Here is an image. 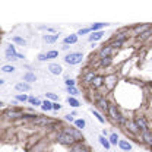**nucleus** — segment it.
Returning <instances> with one entry per match:
<instances>
[{
	"instance_id": "nucleus-1",
	"label": "nucleus",
	"mask_w": 152,
	"mask_h": 152,
	"mask_svg": "<svg viewBox=\"0 0 152 152\" xmlns=\"http://www.w3.org/2000/svg\"><path fill=\"white\" fill-rule=\"evenodd\" d=\"M83 59V56L80 54V53H70L69 56H66V63H69V64H77V63H80Z\"/></svg>"
},
{
	"instance_id": "nucleus-2",
	"label": "nucleus",
	"mask_w": 152,
	"mask_h": 152,
	"mask_svg": "<svg viewBox=\"0 0 152 152\" xmlns=\"http://www.w3.org/2000/svg\"><path fill=\"white\" fill-rule=\"evenodd\" d=\"M57 140H59L60 143H63V145H72V143L75 142V139L70 136V135H67L66 132H61V133H59Z\"/></svg>"
},
{
	"instance_id": "nucleus-3",
	"label": "nucleus",
	"mask_w": 152,
	"mask_h": 152,
	"mask_svg": "<svg viewBox=\"0 0 152 152\" xmlns=\"http://www.w3.org/2000/svg\"><path fill=\"white\" fill-rule=\"evenodd\" d=\"M108 113H110V116L114 119V120H117V122H124V119H123L122 116L119 114V111H117V108H116V105H110V108H108Z\"/></svg>"
},
{
	"instance_id": "nucleus-4",
	"label": "nucleus",
	"mask_w": 152,
	"mask_h": 152,
	"mask_svg": "<svg viewBox=\"0 0 152 152\" xmlns=\"http://www.w3.org/2000/svg\"><path fill=\"white\" fill-rule=\"evenodd\" d=\"M34 124L35 126H48V124H51V120L50 119H47V117H37V119H34Z\"/></svg>"
},
{
	"instance_id": "nucleus-5",
	"label": "nucleus",
	"mask_w": 152,
	"mask_h": 152,
	"mask_svg": "<svg viewBox=\"0 0 152 152\" xmlns=\"http://www.w3.org/2000/svg\"><path fill=\"white\" fill-rule=\"evenodd\" d=\"M6 57H7L9 60H12V59H15V57H18V59H22V56H21V54H16L15 48H13L12 46L7 47V50H6Z\"/></svg>"
},
{
	"instance_id": "nucleus-6",
	"label": "nucleus",
	"mask_w": 152,
	"mask_h": 152,
	"mask_svg": "<svg viewBox=\"0 0 152 152\" xmlns=\"http://www.w3.org/2000/svg\"><path fill=\"white\" fill-rule=\"evenodd\" d=\"M113 51H114V47L108 46V47H104V48L101 50V53H100V54H101V57H102V59H108V56H110Z\"/></svg>"
},
{
	"instance_id": "nucleus-7",
	"label": "nucleus",
	"mask_w": 152,
	"mask_h": 152,
	"mask_svg": "<svg viewBox=\"0 0 152 152\" xmlns=\"http://www.w3.org/2000/svg\"><path fill=\"white\" fill-rule=\"evenodd\" d=\"M136 124H137V127H139V129H142L143 132H146V130H148V126H146V122H145V119H143V117H139V119L136 120Z\"/></svg>"
},
{
	"instance_id": "nucleus-8",
	"label": "nucleus",
	"mask_w": 152,
	"mask_h": 152,
	"mask_svg": "<svg viewBox=\"0 0 152 152\" xmlns=\"http://www.w3.org/2000/svg\"><path fill=\"white\" fill-rule=\"evenodd\" d=\"M48 69H50V72H51L53 75H60L61 73V67L59 64H54V63H53V64L48 66Z\"/></svg>"
},
{
	"instance_id": "nucleus-9",
	"label": "nucleus",
	"mask_w": 152,
	"mask_h": 152,
	"mask_svg": "<svg viewBox=\"0 0 152 152\" xmlns=\"http://www.w3.org/2000/svg\"><path fill=\"white\" fill-rule=\"evenodd\" d=\"M64 132H66L67 135H70V136L73 137L75 140H76V139H80V133H79L77 130H75V129H66Z\"/></svg>"
},
{
	"instance_id": "nucleus-10",
	"label": "nucleus",
	"mask_w": 152,
	"mask_h": 152,
	"mask_svg": "<svg viewBox=\"0 0 152 152\" xmlns=\"http://www.w3.org/2000/svg\"><path fill=\"white\" fill-rule=\"evenodd\" d=\"M72 152H89V151H88L86 146H83L82 143H79V145H75V146L72 148Z\"/></svg>"
},
{
	"instance_id": "nucleus-11",
	"label": "nucleus",
	"mask_w": 152,
	"mask_h": 152,
	"mask_svg": "<svg viewBox=\"0 0 152 152\" xmlns=\"http://www.w3.org/2000/svg\"><path fill=\"white\" fill-rule=\"evenodd\" d=\"M149 29V25H139L135 28V34H142V32H145L146 34V31Z\"/></svg>"
},
{
	"instance_id": "nucleus-12",
	"label": "nucleus",
	"mask_w": 152,
	"mask_h": 152,
	"mask_svg": "<svg viewBox=\"0 0 152 152\" xmlns=\"http://www.w3.org/2000/svg\"><path fill=\"white\" fill-rule=\"evenodd\" d=\"M119 145H120V148L124 149V151H130V149H132V145H130L129 142H126V140H119Z\"/></svg>"
},
{
	"instance_id": "nucleus-13",
	"label": "nucleus",
	"mask_w": 152,
	"mask_h": 152,
	"mask_svg": "<svg viewBox=\"0 0 152 152\" xmlns=\"http://www.w3.org/2000/svg\"><path fill=\"white\" fill-rule=\"evenodd\" d=\"M98 107H100L101 110H104V111H108V108H110V105L107 104L105 100H98Z\"/></svg>"
},
{
	"instance_id": "nucleus-14",
	"label": "nucleus",
	"mask_w": 152,
	"mask_h": 152,
	"mask_svg": "<svg viewBox=\"0 0 152 152\" xmlns=\"http://www.w3.org/2000/svg\"><path fill=\"white\" fill-rule=\"evenodd\" d=\"M6 116H7L9 119H16V117H21V113H18L15 110H10V111L6 113Z\"/></svg>"
},
{
	"instance_id": "nucleus-15",
	"label": "nucleus",
	"mask_w": 152,
	"mask_h": 152,
	"mask_svg": "<svg viewBox=\"0 0 152 152\" xmlns=\"http://www.w3.org/2000/svg\"><path fill=\"white\" fill-rule=\"evenodd\" d=\"M76 41H77V35H70V37H67V38L64 40L66 44H75Z\"/></svg>"
},
{
	"instance_id": "nucleus-16",
	"label": "nucleus",
	"mask_w": 152,
	"mask_h": 152,
	"mask_svg": "<svg viewBox=\"0 0 152 152\" xmlns=\"http://www.w3.org/2000/svg\"><path fill=\"white\" fill-rule=\"evenodd\" d=\"M101 37H102V32L98 31V32H94V34H92L91 37H89V40H91V41H97V40H100Z\"/></svg>"
},
{
	"instance_id": "nucleus-17",
	"label": "nucleus",
	"mask_w": 152,
	"mask_h": 152,
	"mask_svg": "<svg viewBox=\"0 0 152 152\" xmlns=\"http://www.w3.org/2000/svg\"><path fill=\"white\" fill-rule=\"evenodd\" d=\"M57 38H59V35H46L44 37V41L46 43H54Z\"/></svg>"
},
{
	"instance_id": "nucleus-18",
	"label": "nucleus",
	"mask_w": 152,
	"mask_h": 152,
	"mask_svg": "<svg viewBox=\"0 0 152 152\" xmlns=\"http://www.w3.org/2000/svg\"><path fill=\"white\" fill-rule=\"evenodd\" d=\"M92 85L95 86V88H98V86H101L102 85V77H100V76H97L94 80H92Z\"/></svg>"
},
{
	"instance_id": "nucleus-19",
	"label": "nucleus",
	"mask_w": 152,
	"mask_h": 152,
	"mask_svg": "<svg viewBox=\"0 0 152 152\" xmlns=\"http://www.w3.org/2000/svg\"><path fill=\"white\" fill-rule=\"evenodd\" d=\"M107 25H108V24H101V22H100V24H95V25H92L91 29L94 31V32H98V29L104 28V26H107Z\"/></svg>"
},
{
	"instance_id": "nucleus-20",
	"label": "nucleus",
	"mask_w": 152,
	"mask_h": 152,
	"mask_svg": "<svg viewBox=\"0 0 152 152\" xmlns=\"http://www.w3.org/2000/svg\"><path fill=\"white\" fill-rule=\"evenodd\" d=\"M16 89L18 91H28L29 89V85H26V83H18L16 85Z\"/></svg>"
},
{
	"instance_id": "nucleus-21",
	"label": "nucleus",
	"mask_w": 152,
	"mask_h": 152,
	"mask_svg": "<svg viewBox=\"0 0 152 152\" xmlns=\"http://www.w3.org/2000/svg\"><path fill=\"white\" fill-rule=\"evenodd\" d=\"M126 126L132 130V132H137V124H135V123L132 122H126Z\"/></svg>"
},
{
	"instance_id": "nucleus-22",
	"label": "nucleus",
	"mask_w": 152,
	"mask_h": 152,
	"mask_svg": "<svg viewBox=\"0 0 152 152\" xmlns=\"http://www.w3.org/2000/svg\"><path fill=\"white\" fill-rule=\"evenodd\" d=\"M41 107H43V110H46V111H48V110H53V104H51V102H48V101H44Z\"/></svg>"
},
{
	"instance_id": "nucleus-23",
	"label": "nucleus",
	"mask_w": 152,
	"mask_h": 152,
	"mask_svg": "<svg viewBox=\"0 0 152 152\" xmlns=\"http://www.w3.org/2000/svg\"><path fill=\"white\" fill-rule=\"evenodd\" d=\"M12 40H13L15 43H18V44H21V46H25V44H26V41H25L24 38H21V37H13Z\"/></svg>"
},
{
	"instance_id": "nucleus-24",
	"label": "nucleus",
	"mask_w": 152,
	"mask_h": 152,
	"mask_svg": "<svg viewBox=\"0 0 152 152\" xmlns=\"http://www.w3.org/2000/svg\"><path fill=\"white\" fill-rule=\"evenodd\" d=\"M100 142H101V145H102V146H105L107 149L110 148V142H108V140H107V139H105L104 136H101V137H100Z\"/></svg>"
},
{
	"instance_id": "nucleus-25",
	"label": "nucleus",
	"mask_w": 152,
	"mask_h": 152,
	"mask_svg": "<svg viewBox=\"0 0 152 152\" xmlns=\"http://www.w3.org/2000/svg\"><path fill=\"white\" fill-rule=\"evenodd\" d=\"M29 102H31V104H34V105H43V104H41V101H40L38 98H35V97H31Z\"/></svg>"
},
{
	"instance_id": "nucleus-26",
	"label": "nucleus",
	"mask_w": 152,
	"mask_h": 152,
	"mask_svg": "<svg viewBox=\"0 0 152 152\" xmlns=\"http://www.w3.org/2000/svg\"><path fill=\"white\" fill-rule=\"evenodd\" d=\"M117 140H119L117 133H111L110 135V143H117Z\"/></svg>"
},
{
	"instance_id": "nucleus-27",
	"label": "nucleus",
	"mask_w": 152,
	"mask_h": 152,
	"mask_svg": "<svg viewBox=\"0 0 152 152\" xmlns=\"http://www.w3.org/2000/svg\"><path fill=\"white\" fill-rule=\"evenodd\" d=\"M143 139H145L148 143H152V135H149L148 132H143Z\"/></svg>"
},
{
	"instance_id": "nucleus-28",
	"label": "nucleus",
	"mask_w": 152,
	"mask_h": 152,
	"mask_svg": "<svg viewBox=\"0 0 152 152\" xmlns=\"http://www.w3.org/2000/svg\"><path fill=\"white\" fill-rule=\"evenodd\" d=\"M32 80H35V76L32 73H26L25 75V82H32Z\"/></svg>"
},
{
	"instance_id": "nucleus-29",
	"label": "nucleus",
	"mask_w": 152,
	"mask_h": 152,
	"mask_svg": "<svg viewBox=\"0 0 152 152\" xmlns=\"http://www.w3.org/2000/svg\"><path fill=\"white\" fill-rule=\"evenodd\" d=\"M46 56H47V59H54V57L59 56V53L57 51H50V53H47Z\"/></svg>"
},
{
	"instance_id": "nucleus-30",
	"label": "nucleus",
	"mask_w": 152,
	"mask_h": 152,
	"mask_svg": "<svg viewBox=\"0 0 152 152\" xmlns=\"http://www.w3.org/2000/svg\"><path fill=\"white\" fill-rule=\"evenodd\" d=\"M67 101H69V104H70L72 107H77V105H79L77 100H75V98H70V97H69V100H67Z\"/></svg>"
},
{
	"instance_id": "nucleus-31",
	"label": "nucleus",
	"mask_w": 152,
	"mask_h": 152,
	"mask_svg": "<svg viewBox=\"0 0 152 152\" xmlns=\"http://www.w3.org/2000/svg\"><path fill=\"white\" fill-rule=\"evenodd\" d=\"M75 124H76V127H79V129H83V127H85V122H83L82 119H80V120H76Z\"/></svg>"
},
{
	"instance_id": "nucleus-32",
	"label": "nucleus",
	"mask_w": 152,
	"mask_h": 152,
	"mask_svg": "<svg viewBox=\"0 0 152 152\" xmlns=\"http://www.w3.org/2000/svg\"><path fill=\"white\" fill-rule=\"evenodd\" d=\"M13 70H15L13 66H3V72H6V73H10V72H13Z\"/></svg>"
},
{
	"instance_id": "nucleus-33",
	"label": "nucleus",
	"mask_w": 152,
	"mask_h": 152,
	"mask_svg": "<svg viewBox=\"0 0 152 152\" xmlns=\"http://www.w3.org/2000/svg\"><path fill=\"white\" fill-rule=\"evenodd\" d=\"M92 113H94V116H95V117H97L100 122L104 123V117H101V114H100V113H97V111H94V110H92Z\"/></svg>"
},
{
	"instance_id": "nucleus-34",
	"label": "nucleus",
	"mask_w": 152,
	"mask_h": 152,
	"mask_svg": "<svg viewBox=\"0 0 152 152\" xmlns=\"http://www.w3.org/2000/svg\"><path fill=\"white\" fill-rule=\"evenodd\" d=\"M94 79H95L94 73H88V75H86V77H85V80H86V82H91V80H94Z\"/></svg>"
},
{
	"instance_id": "nucleus-35",
	"label": "nucleus",
	"mask_w": 152,
	"mask_h": 152,
	"mask_svg": "<svg viewBox=\"0 0 152 152\" xmlns=\"http://www.w3.org/2000/svg\"><path fill=\"white\" fill-rule=\"evenodd\" d=\"M16 100H19V101H26L28 98H26V95L24 94V95H16Z\"/></svg>"
},
{
	"instance_id": "nucleus-36",
	"label": "nucleus",
	"mask_w": 152,
	"mask_h": 152,
	"mask_svg": "<svg viewBox=\"0 0 152 152\" xmlns=\"http://www.w3.org/2000/svg\"><path fill=\"white\" fill-rule=\"evenodd\" d=\"M91 31V28H85V29H80L79 32H77V35H83V34H88Z\"/></svg>"
},
{
	"instance_id": "nucleus-37",
	"label": "nucleus",
	"mask_w": 152,
	"mask_h": 152,
	"mask_svg": "<svg viewBox=\"0 0 152 152\" xmlns=\"http://www.w3.org/2000/svg\"><path fill=\"white\" fill-rule=\"evenodd\" d=\"M69 92H70L72 95H77V89L73 88V86H69Z\"/></svg>"
},
{
	"instance_id": "nucleus-38",
	"label": "nucleus",
	"mask_w": 152,
	"mask_h": 152,
	"mask_svg": "<svg viewBox=\"0 0 152 152\" xmlns=\"http://www.w3.org/2000/svg\"><path fill=\"white\" fill-rule=\"evenodd\" d=\"M47 98H50V100H57L59 97H57L56 94H47Z\"/></svg>"
},
{
	"instance_id": "nucleus-39",
	"label": "nucleus",
	"mask_w": 152,
	"mask_h": 152,
	"mask_svg": "<svg viewBox=\"0 0 152 152\" xmlns=\"http://www.w3.org/2000/svg\"><path fill=\"white\" fill-rule=\"evenodd\" d=\"M123 44V41H119V40H117V41H116V43H113V44H111V46L114 47V48H116V47H120Z\"/></svg>"
},
{
	"instance_id": "nucleus-40",
	"label": "nucleus",
	"mask_w": 152,
	"mask_h": 152,
	"mask_svg": "<svg viewBox=\"0 0 152 152\" xmlns=\"http://www.w3.org/2000/svg\"><path fill=\"white\" fill-rule=\"evenodd\" d=\"M66 83H67V86H73V85H75V80H72V79H67V80H66Z\"/></svg>"
},
{
	"instance_id": "nucleus-41",
	"label": "nucleus",
	"mask_w": 152,
	"mask_h": 152,
	"mask_svg": "<svg viewBox=\"0 0 152 152\" xmlns=\"http://www.w3.org/2000/svg\"><path fill=\"white\" fill-rule=\"evenodd\" d=\"M60 108H61V105H60V104H57V102H56V104H53V110H56V111H59Z\"/></svg>"
},
{
	"instance_id": "nucleus-42",
	"label": "nucleus",
	"mask_w": 152,
	"mask_h": 152,
	"mask_svg": "<svg viewBox=\"0 0 152 152\" xmlns=\"http://www.w3.org/2000/svg\"><path fill=\"white\" fill-rule=\"evenodd\" d=\"M113 80H114V76H111V77H108V86H110V88L113 86Z\"/></svg>"
},
{
	"instance_id": "nucleus-43",
	"label": "nucleus",
	"mask_w": 152,
	"mask_h": 152,
	"mask_svg": "<svg viewBox=\"0 0 152 152\" xmlns=\"http://www.w3.org/2000/svg\"><path fill=\"white\" fill-rule=\"evenodd\" d=\"M102 64H104V66L110 64V59H102Z\"/></svg>"
},
{
	"instance_id": "nucleus-44",
	"label": "nucleus",
	"mask_w": 152,
	"mask_h": 152,
	"mask_svg": "<svg viewBox=\"0 0 152 152\" xmlns=\"http://www.w3.org/2000/svg\"><path fill=\"white\" fill-rule=\"evenodd\" d=\"M40 60H47V56L46 54H41V56H40Z\"/></svg>"
},
{
	"instance_id": "nucleus-45",
	"label": "nucleus",
	"mask_w": 152,
	"mask_h": 152,
	"mask_svg": "<svg viewBox=\"0 0 152 152\" xmlns=\"http://www.w3.org/2000/svg\"><path fill=\"white\" fill-rule=\"evenodd\" d=\"M66 119H67V120H69V122H73V117H72V116H70V114H69V116H66Z\"/></svg>"
}]
</instances>
